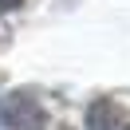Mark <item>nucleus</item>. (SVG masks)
Masks as SVG:
<instances>
[{
	"instance_id": "obj_1",
	"label": "nucleus",
	"mask_w": 130,
	"mask_h": 130,
	"mask_svg": "<svg viewBox=\"0 0 130 130\" xmlns=\"http://www.w3.org/2000/svg\"><path fill=\"white\" fill-rule=\"evenodd\" d=\"M0 122L8 130H43L47 126V114H43V106L36 103L32 95L12 91V95L0 99Z\"/></svg>"
},
{
	"instance_id": "obj_2",
	"label": "nucleus",
	"mask_w": 130,
	"mask_h": 130,
	"mask_svg": "<svg viewBox=\"0 0 130 130\" xmlns=\"http://www.w3.org/2000/svg\"><path fill=\"white\" fill-rule=\"evenodd\" d=\"M87 130H130V110L114 99H99L87 110Z\"/></svg>"
},
{
	"instance_id": "obj_3",
	"label": "nucleus",
	"mask_w": 130,
	"mask_h": 130,
	"mask_svg": "<svg viewBox=\"0 0 130 130\" xmlns=\"http://www.w3.org/2000/svg\"><path fill=\"white\" fill-rule=\"evenodd\" d=\"M20 0H0V12H8V8H16Z\"/></svg>"
}]
</instances>
